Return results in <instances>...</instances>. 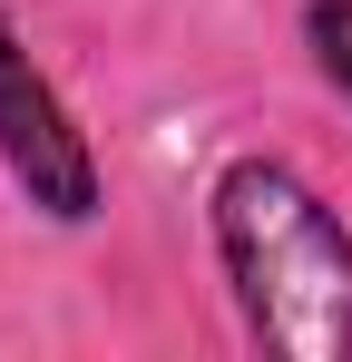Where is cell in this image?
<instances>
[{
  "label": "cell",
  "instance_id": "2",
  "mask_svg": "<svg viewBox=\"0 0 352 362\" xmlns=\"http://www.w3.org/2000/svg\"><path fill=\"white\" fill-rule=\"evenodd\" d=\"M0 157H10V177L30 186V206H49V216H88L98 206L88 137L69 127V108H59L49 78L30 69V49L10 40V20H0Z\"/></svg>",
  "mask_w": 352,
  "mask_h": 362
},
{
  "label": "cell",
  "instance_id": "1",
  "mask_svg": "<svg viewBox=\"0 0 352 362\" xmlns=\"http://www.w3.org/2000/svg\"><path fill=\"white\" fill-rule=\"evenodd\" d=\"M216 235H225L245 323L274 353H293V362L352 353V245L284 167H235L216 186Z\"/></svg>",
  "mask_w": 352,
  "mask_h": 362
},
{
  "label": "cell",
  "instance_id": "3",
  "mask_svg": "<svg viewBox=\"0 0 352 362\" xmlns=\"http://www.w3.org/2000/svg\"><path fill=\"white\" fill-rule=\"evenodd\" d=\"M313 49H323V69L352 88V0H313Z\"/></svg>",
  "mask_w": 352,
  "mask_h": 362
}]
</instances>
